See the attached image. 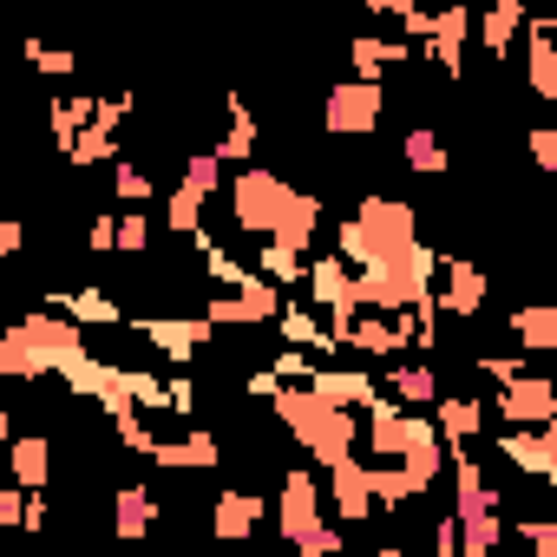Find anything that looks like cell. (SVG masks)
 I'll list each match as a JSON object with an SVG mask.
<instances>
[{"label":"cell","instance_id":"obj_24","mask_svg":"<svg viewBox=\"0 0 557 557\" xmlns=\"http://www.w3.org/2000/svg\"><path fill=\"white\" fill-rule=\"evenodd\" d=\"M223 112H230V125H223V138L210 145L223 164H249L256 158V138H262V125H256V112L243 106V92H223Z\"/></svg>","mask_w":557,"mask_h":557},{"label":"cell","instance_id":"obj_40","mask_svg":"<svg viewBox=\"0 0 557 557\" xmlns=\"http://www.w3.org/2000/svg\"><path fill=\"white\" fill-rule=\"evenodd\" d=\"M112 197H119V203H151V197H158V184H151V171H145V164L112 158Z\"/></svg>","mask_w":557,"mask_h":557},{"label":"cell","instance_id":"obj_25","mask_svg":"<svg viewBox=\"0 0 557 557\" xmlns=\"http://www.w3.org/2000/svg\"><path fill=\"white\" fill-rule=\"evenodd\" d=\"M524 0H485V14H472V34L485 40V53L492 60H505V47L518 40V27H524Z\"/></svg>","mask_w":557,"mask_h":557},{"label":"cell","instance_id":"obj_42","mask_svg":"<svg viewBox=\"0 0 557 557\" xmlns=\"http://www.w3.org/2000/svg\"><path fill=\"white\" fill-rule=\"evenodd\" d=\"M119 249H125V256H145V249H151V216H145V203H125V210H119Z\"/></svg>","mask_w":557,"mask_h":557},{"label":"cell","instance_id":"obj_31","mask_svg":"<svg viewBox=\"0 0 557 557\" xmlns=\"http://www.w3.org/2000/svg\"><path fill=\"white\" fill-rule=\"evenodd\" d=\"M426 413L440 426V446H459V440H479L485 433V400H433Z\"/></svg>","mask_w":557,"mask_h":557},{"label":"cell","instance_id":"obj_51","mask_svg":"<svg viewBox=\"0 0 557 557\" xmlns=\"http://www.w3.org/2000/svg\"><path fill=\"white\" fill-rule=\"evenodd\" d=\"M164 407L190 420V407H197V387H190V374H171V381H164Z\"/></svg>","mask_w":557,"mask_h":557},{"label":"cell","instance_id":"obj_39","mask_svg":"<svg viewBox=\"0 0 557 557\" xmlns=\"http://www.w3.org/2000/svg\"><path fill=\"white\" fill-rule=\"evenodd\" d=\"M92 112H99V92H60V99H53V112H47V125H53V145L66 151V138H73V132H79Z\"/></svg>","mask_w":557,"mask_h":557},{"label":"cell","instance_id":"obj_37","mask_svg":"<svg viewBox=\"0 0 557 557\" xmlns=\"http://www.w3.org/2000/svg\"><path fill=\"white\" fill-rule=\"evenodd\" d=\"M453 524H459V557H492L498 537H505L498 505H492V511H472V518H453Z\"/></svg>","mask_w":557,"mask_h":557},{"label":"cell","instance_id":"obj_3","mask_svg":"<svg viewBox=\"0 0 557 557\" xmlns=\"http://www.w3.org/2000/svg\"><path fill=\"white\" fill-rule=\"evenodd\" d=\"M381 112H387V79H342V86H329V99H322V132L329 138H368L374 125H381Z\"/></svg>","mask_w":557,"mask_h":557},{"label":"cell","instance_id":"obj_49","mask_svg":"<svg viewBox=\"0 0 557 557\" xmlns=\"http://www.w3.org/2000/svg\"><path fill=\"white\" fill-rule=\"evenodd\" d=\"M86 249H92V256H112V249H119V216H92V223H86Z\"/></svg>","mask_w":557,"mask_h":557},{"label":"cell","instance_id":"obj_7","mask_svg":"<svg viewBox=\"0 0 557 557\" xmlns=\"http://www.w3.org/2000/svg\"><path fill=\"white\" fill-rule=\"evenodd\" d=\"M125 329H138V335H145L164 361H177V368L197 361V355L216 342V329H210L203 315H125Z\"/></svg>","mask_w":557,"mask_h":557},{"label":"cell","instance_id":"obj_43","mask_svg":"<svg viewBox=\"0 0 557 557\" xmlns=\"http://www.w3.org/2000/svg\"><path fill=\"white\" fill-rule=\"evenodd\" d=\"M197 256H203V275H210V283H216V289H230V283H243V262H236V256H230L223 243H203Z\"/></svg>","mask_w":557,"mask_h":557},{"label":"cell","instance_id":"obj_30","mask_svg":"<svg viewBox=\"0 0 557 557\" xmlns=\"http://www.w3.org/2000/svg\"><path fill=\"white\" fill-rule=\"evenodd\" d=\"M66 164H79V171H92V164H112L119 158V125H106V119H86L73 138H66V151H60Z\"/></svg>","mask_w":557,"mask_h":557},{"label":"cell","instance_id":"obj_44","mask_svg":"<svg viewBox=\"0 0 557 557\" xmlns=\"http://www.w3.org/2000/svg\"><path fill=\"white\" fill-rule=\"evenodd\" d=\"M112 433H119V446H125V453H138V459H151V446H158V433H151L138 413H119V420H112Z\"/></svg>","mask_w":557,"mask_h":557},{"label":"cell","instance_id":"obj_13","mask_svg":"<svg viewBox=\"0 0 557 557\" xmlns=\"http://www.w3.org/2000/svg\"><path fill=\"white\" fill-rule=\"evenodd\" d=\"M518 40H524V79H531V99H557V21L550 14H524V27H518Z\"/></svg>","mask_w":557,"mask_h":557},{"label":"cell","instance_id":"obj_14","mask_svg":"<svg viewBox=\"0 0 557 557\" xmlns=\"http://www.w3.org/2000/svg\"><path fill=\"white\" fill-rule=\"evenodd\" d=\"M21 329L40 342L47 374H60L66 361H79V355H86V329H79L73 315H60V309H27V315H21Z\"/></svg>","mask_w":557,"mask_h":557},{"label":"cell","instance_id":"obj_19","mask_svg":"<svg viewBox=\"0 0 557 557\" xmlns=\"http://www.w3.org/2000/svg\"><path fill=\"white\" fill-rule=\"evenodd\" d=\"M315 230H322V190H289L283 210H275V223H269L275 243H289V249H302V256H309Z\"/></svg>","mask_w":557,"mask_h":557},{"label":"cell","instance_id":"obj_22","mask_svg":"<svg viewBox=\"0 0 557 557\" xmlns=\"http://www.w3.org/2000/svg\"><path fill=\"white\" fill-rule=\"evenodd\" d=\"M216 433L210 426H190L184 440H158L151 446V466H171V472H216Z\"/></svg>","mask_w":557,"mask_h":557},{"label":"cell","instance_id":"obj_8","mask_svg":"<svg viewBox=\"0 0 557 557\" xmlns=\"http://www.w3.org/2000/svg\"><path fill=\"white\" fill-rule=\"evenodd\" d=\"M505 426H550L557 420V387L544 381V374H511V381H498V394L485 400Z\"/></svg>","mask_w":557,"mask_h":557},{"label":"cell","instance_id":"obj_16","mask_svg":"<svg viewBox=\"0 0 557 557\" xmlns=\"http://www.w3.org/2000/svg\"><path fill=\"white\" fill-rule=\"evenodd\" d=\"M275 329H283V342H289V348H309L315 361L342 355V348H335V335L322 329V309H315V302H296V296H283V302H275Z\"/></svg>","mask_w":557,"mask_h":557},{"label":"cell","instance_id":"obj_34","mask_svg":"<svg viewBox=\"0 0 557 557\" xmlns=\"http://www.w3.org/2000/svg\"><path fill=\"white\" fill-rule=\"evenodd\" d=\"M302 249H289V243H275V236H262L256 243V275H269L275 289H302Z\"/></svg>","mask_w":557,"mask_h":557},{"label":"cell","instance_id":"obj_10","mask_svg":"<svg viewBox=\"0 0 557 557\" xmlns=\"http://www.w3.org/2000/svg\"><path fill=\"white\" fill-rule=\"evenodd\" d=\"M498 453L505 466H518L537 485H557V420L550 426H498Z\"/></svg>","mask_w":557,"mask_h":557},{"label":"cell","instance_id":"obj_33","mask_svg":"<svg viewBox=\"0 0 557 557\" xmlns=\"http://www.w3.org/2000/svg\"><path fill=\"white\" fill-rule=\"evenodd\" d=\"M400 164H407L413 177H440V171H453V151H446V138H440V132L413 125V132L400 138Z\"/></svg>","mask_w":557,"mask_h":557},{"label":"cell","instance_id":"obj_36","mask_svg":"<svg viewBox=\"0 0 557 557\" xmlns=\"http://www.w3.org/2000/svg\"><path fill=\"white\" fill-rule=\"evenodd\" d=\"M223 171H230V164H223L210 145H197V151H184V171H177V184H184V190H197V197L210 203V197L223 190Z\"/></svg>","mask_w":557,"mask_h":557},{"label":"cell","instance_id":"obj_11","mask_svg":"<svg viewBox=\"0 0 557 557\" xmlns=\"http://www.w3.org/2000/svg\"><path fill=\"white\" fill-rule=\"evenodd\" d=\"M322 472H329V498H322V511H335V518H342V531L368 524V518H374L368 459H361V453H348V459H335V466H322Z\"/></svg>","mask_w":557,"mask_h":557},{"label":"cell","instance_id":"obj_56","mask_svg":"<svg viewBox=\"0 0 557 557\" xmlns=\"http://www.w3.org/2000/svg\"><path fill=\"white\" fill-rule=\"evenodd\" d=\"M21 531H47V492H27V505H21Z\"/></svg>","mask_w":557,"mask_h":557},{"label":"cell","instance_id":"obj_12","mask_svg":"<svg viewBox=\"0 0 557 557\" xmlns=\"http://www.w3.org/2000/svg\"><path fill=\"white\" fill-rule=\"evenodd\" d=\"M466 40H472V0H453V8L433 14V34L420 40V53H426L440 73H453V86H459V73H466Z\"/></svg>","mask_w":557,"mask_h":557},{"label":"cell","instance_id":"obj_15","mask_svg":"<svg viewBox=\"0 0 557 557\" xmlns=\"http://www.w3.org/2000/svg\"><path fill=\"white\" fill-rule=\"evenodd\" d=\"M302 387H309V394H322L329 407H348V413H361V407L381 394V381H374L368 368H329V361H315Z\"/></svg>","mask_w":557,"mask_h":557},{"label":"cell","instance_id":"obj_27","mask_svg":"<svg viewBox=\"0 0 557 557\" xmlns=\"http://www.w3.org/2000/svg\"><path fill=\"white\" fill-rule=\"evenodd\" d=\"M47 309L73 315L79 329H125V309L106 296V289H73V296H47Z\"/></svg>","mask_w":557,"mask_h":557},{"label":"cell","instance_id":"obj_59","mask_svg":"<svg viewBox=\"0 0 557 557\" xmlns=\"http://www.w3.org/2000/svg\"><path fill=\"white\" fill-rule=\"evenodd\" d=\"M8 440H14V413H8V400H0V453H8Z\"/></svg>","mask_w":557,"mask_h":557},{"label":"cell","instance_id":"obj_46","mask_svg":"<svg viewBox=\"0 0 557 557\" xmlns=\"http://www.w3.org/2000/svg\"><path fill=\"white\" fill-rule=\"evenodd\" d=\"M524 151H531V164L550 177V171H557V125H531V132H524Z\"/></svg>","mask_w":557,"mask_h":557},{"label":"cell","instance_id":"obj_6","mask_svg":"<svg viewBox=\"0 0 557 557\" xmlns=\"http://www.w3.org/2000/svg\"><path fill=\"white\" fill-rule=\"evenodd\" d=\"M315 524H322V466H289L283 485H275V531L296 544Z\"/></svg>","mask_w":557,"mask_h":557},{"label":"cell","instance_id":"obj_9","mask_svg":"<svg viewBox=\"0 0 557 557\" xmlns=\"http://www.w3.org/2000/svg\"><path fill=\"white\" fill-rule=\"evenodd\" d=\"M342 348H355L361 361H394V355H407V348H413V315H407V309H394V315L361 309Z\"/></svg>","mask_w":557,"mask_h":557},{"label":"cell","instance_id":"obj_60","mask_svg":"<svg viewBox=\"0 0 557 557\" xmlns=\"http://www.w3.org/2000/svg\"><path fill=\"white\" fill-rule=\"evenodd\" d=\"M0 8H14V0H0Z\"/></svg>","mask_w":557,"mask_h":557},{"label":"cell","instance_id":"obj_32","mask_svg":"<svg viewBox=\"0 0 557 557\" xmlns=\"http://www.w3.org/2000/svg\"><path fill=\"white\" fill-rule=\"evenodd\" d=\"M348 275H355V269H348L342 256H315V262H302V289H309L315 309H329V302L348 296ZM348 302H355V296H348Z\"/></svg>","mask_w":557,"mask_h":557},{"label":"cell","instance_id":"obj_21","mask_svg":"<svg viewBox=\"0 0 557 557\" xmlns=\"http://www.w3.org/2000/svg\"><path fill=\"white\" fill-rule=\"evenodd\" d=\"M381 368H387V374H374V381H381V394H394L400 407H433V400H440V374H433L426 361H400V355H394V361H381Z\"/></svg>","mask_w":557,"mask_h":557},{"label":"cell","instance_id":"obj_45","mask_svg":"<svg viewBox=\"0 0 557 557\" xmlns=\"http://www.w3.org/2000/svg\"><path fill=\"white\" fill-rule=\"evenodd\" d=\"M342 544H348V531H342V524H329V518H322L315 531H302V537H296V550H302V557H335Z\"/></svg>","mask_w":557,"mask_h":557},{"label":"cell","instance_id":"obj_4","mask_svg":"<svg viewBox=\"0 0 557 557\" xmlns=\"http://www.w3.org/2000/svg\"><path fill=\"white\" fill-rule=\"evenodd\" d=\"M283 197H289V184L275 177V171L236 164V177H230V216H236L243 236H269V223H275V210H283Z\"/></svg>","mask_w":557,"mask_h":557},{"label":"cell","instance_id":"obj_50","mask_svg":"<svg viewBox=\"0 0 557 557\" xmlns=\"http://www.w3.org/2000/svg\"><path fill=\"white\" fill-rule=\"evenodd\" d=\"M472 368H479V374H485V381L498 387V381H511V374H524V355H479Z\"/></svg>","mask_w":557,"mask_h":557},{"label":"cell","instance_id":"obj_2","mask_svg":"<svg viewBox=\"0 0 557 557\" xmlns=\"http://www.w3.org/2000/svg\"><path fill=\"white\" fill-rule=\"evenodd\" d=\"M289 289H275L269 275H256V269H243V283H230V289H216V296H203V322L210 329H262V322H275V302H283Z\"/></svg>","mask_w":557,"mask_h":557},{"label":"cell","instance_id":"obj_5","mask_svg":"<svg viewBox=\"0 0 557 557\" xmlns=\"http://www.w3.org/2000/svg\"><path fill=\"white\" fill-rule=\"evenodd\" d=\"M433 309L453 315V322H479V315H485V269L440 249V269H433Z\"/></svg>","mask_w":557,"mask_h":557},{"label":"cell","instance_id":"obj_55","mask_svg":"<svg viewBox=\"0 0 557 557\" xmlns=\"http://www.w3.org/2000/svg\"><path fill=\"white\" fill-rule=\"evenodd\" d=\"M275 387H283V381H275V368H256V374L243 381V400H269Z\"/></svg>","mask_w":557,"mask_h":557},{"label":"cell","instance_id":"obj_23","mask_svg":"<svg viewBox=\"0 0 557 557\" xmlns=\"http://www.w3.org/2000/svg\"><path fill=\"white\" fill-rule=\"evenodd\" d=\"M446 453H453V518H472V511L505 505V498L485 485V472H479V459L466 453V440H459V446H446Z\"/></svg>","mask_w":557,"mask_h":557},{"label":"cell","instance_id":"obj_35","mask_svg":"<svg viewBox=\"0 0 557 557\" xmlns=\"http://www.w3.org/2000/svg\"><path fill=\"white\" fill-rule=\"evenodd\" d=\"M368 492H374V511H407V505L420 498L394 459H368Z\"/></svg>","mask_w":557,"mask_h":557},{"label":"cell","instance_id":"obj_28","mask_svg":"<svg viewBox=\"0 0 557 557\" xmlns=\"http://www.w3.org/2000/svg\"><path fill=\"white\" fill-rule=\"evenodd\" d=\"M505 329L524 355H550L557 348V302H524V309H511Z\"/></svg>","mask_w":557,"mask_h":557},{"label":"cell","instance_id":"obj_41","mask_svg":"<svg viewBox=\"0 0 557 557\" xmlns=\"http://www.w3.org/2000/svg\"><path fill=\"white\" fill-rule=\"evenodd\" d=\"M164 223H171L177 236H190V230H203V197L177 184V190H171V203H164Z\"/></svg>","mask_w":557,"mask_h":557},{"label":"cell","instance_id":"obj_29","mask_svg":"<svg viewBox=\"0 0 557 557\" xmlns=\"http://www.w3.org/2000/svg\"><path fill=\"white\" fill-rule=\"evenodd\" d=\"M151 524H158V498H151L145 485H119V492H112V537L132 544V537H145Z\"/></svg>","mask_w":557,"mask_h":557},{"label":"cell","instance_id":"obj_48","mask_svg":"<svg viewBox=\"0 0 557 557\" xmlns=\"http://www.w3.org/2000/svg\"><path fill=\"white\" fill-rule=\"evenodd\" d=\"M275 368V381H309V368H315V355L309 348H283V355H275L269 361Z\"/></svg>","mask_w":557,"mask_h":557},{"label":"cell","instance_id":"obj_26","mask_svg":"<svg viewBox=\"0 0 557 557\" xmlns=\"http://www.w3.org/2000/svg\"><path fill=\"white\" fill-rule=\"evenodd\" d=\"M0 381H47V355L21 322L0 329Z\"/></svg>","mask_w":557,"mask_h":557},{"label":"cell","instance_id":"obj_47","mask_svg":"<svg viewBox=\"0 0 557 557\" xmlns=\"http://www.w3.org/2000/svg\"><path fill=\"white\" fill-rule=\"evenodd\" d=\"M511 531H518V537H524L537 557H557V524H550V518H518Z\"/></svg>","mask_w":557,"mask_h":557},{"label":"cell","instance_id":"obj_20","mask_svg":"<svg viewBox=\"0 0 557 557\" xmlns=\"http://www.w3.org/2000/svg\"><path fill=\"white\" fill-rule=\"evenodd\" d=\"M0 459H8V479H14V485L47 492V479H53V440H47V433H14Z\"/></svg>","mask_w":557,"mask_h":557},{"label":"cell","instance_id":"obj_1","mask_svg":"<svg viewBox=\"0 0 557 557\" xmlns=\"http://www.w3.org/2000/svg\"><path fill=\"white\" fill-rule=\"evenodd\" d=\"M269 413L296 433V446L309 453V466H335L348 453H361V420L348 407H329L322 394H309L302 381H283L269 394Z\"/></svg>","mask_w":557,"mask_h":557},{"label":"cell","instance_id":"obj_54","mask_svg":"<svg viewBox=\"0 0 557 557\" xmlns=\"http://www.w3.org/2000/svg\"><path fill=\"white\" fill-rule=\"evenodd\" d=\"M21 243H27V223H21V216H0V262H14Z\"/></svg>","mask_w":557,"mask_h":557},{"label":"cell","instance_id":"obj_38","mask_svg":"<svg viewBox=\"0 0 557 557\" xmlns=\"http://www.w3.org/2000/svg\"><path fill=\"white\" fill-rule=\"evenodd\" d=\"M21 60H27L34 73H47V79H73V73H79V53H73V47H53V40H40V34L21 40Z\"/></svg>","mask_w":557,"mask_h":557},{"label":"cell","instance_id":"obj_17","mask_svg":"<svg viewBox=\"0 0 557 557\" xmlns=\"http://www.w3.org/2000/svg\"><path fill=\"white\" fill-rule=\"evenodd\" d=\"M413 40L400 34H348V73L355 79H387V66H407Z\"/></svg>","mask_w":557,"mask_h":557},{"label":"cell","instance_id":"obj_18","mask_svg":"<svg viewBox=\"0 0 557 557\" xmlns=\"http://www.w3.org/2000/svg\"><path fill=\"white\" fill-rule=\"evenodd\" d=\"M262 518H269V498H262V492H249V485H230V492H216V505H210V531H216L223 544L249 537Z\"/></svg>","mask_w":557,"mask_h":557},{"label":"cell","instance_id":"obj_58","mask_svg":"<svg viewBox=\"0 0 557 557\" xmlns=\"http://www.w3.org/2000/svg\"><path fill=\"white\" fill-rule=\"evenodd\" d=\"M361 8H368V14H381V21H400L413 0H361Z\"/></svg>","mask_w":557,"mask_h":557},{"label":"cell","instance_id":"obj_53","mask_svg":"<svg viewBox=\"0 0 557 557\" xmlns=\"http://www.w3.org/2000/svg\"><path fill=\"white\" fill-rule=\"evenodd\" d=\"M21 505H27V485L8 479V485H0V531H14V524H21Z\"/></svg>","mask_w":557,"mask_h":557},{"label":"cell","instance_id":"obj_57","mask_svg":"<svg viewBox=\"0 0 557 557\" xmlns=\"http://www.w3.org/2000/svg\"><path fill=\"white\" fill-rule=\"evenodd\" d=\"M433 550H440V557H459V524H453V518L433 524Z\"/></svg>","mask_w":557,"mask_h":557},{"label":"cell","instance_id":"obj_52","mask_svg":"<svg viewBox=\"0 0 557 557\" xmlns=\"http://www.w3.org/2000/svg\"><path fill=\"white\" fill-rule=\"evenodd\" d=\"M426 34H433V8H420V0H413V8L400 14V40H413V47H420Z\"/></svg>","mask_w":557,"mask_h":557}]
</instances>
